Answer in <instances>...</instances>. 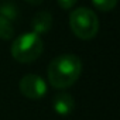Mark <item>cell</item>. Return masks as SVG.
I'll list each match as a JSON object with an SVG mask.
<instances>
[{"mask_svg": "<svg viewBox=\"0 0 120 120\" xmlns=\"http://www.w3.org/2000/svg\"><path fill=\"white\" fill-rule=\"evenodd\" d=\"M19 89H20V92L26 98L33 99V100L44 98L47 95V90H48L45 81L40 75H35V74H27V75H24L20 79Z\"/></svg>", "mask_w": 120, "mask_h": 120, "instance_id": "277c9868", "label": "cell"}, {"mask_svg": "<svg viewBox=\"0 0 120 120\" xmlns=\"http://www.w3.org/2000/svg\"><path fill=\"white\" fill-rule=\"evenodd\" d=\"M92 4L99 10V11H112L116 4H117V0H92Z\"/></svg>", "mask_w": 120, "mask_h": 120, "instance_id": "9c48e42d", "label": "cell"}, {"mask_svg": "<svg viewBox=\"0 0 120 120\" xmlns=\"http://www.w3.org/2000/svg\"><path fill=\"white\" fill-rule=\"evenodd\" d=\"M27 3H30V4H33V6H38V4H41L44 0H26Z\"/></svg>", "mask_w": 120, "mask_h": 120, "instance_id": "8fae6325", "label": "cell"}, {"mask_svg": "<svg viewBox=\"0 0 120 120\" xmlns=\"http://www.w3.org/2000/svg\"><path fill=\"white\" fill-rule=\"evenodd\" d=\"M0 16H3L6 19H9L10 21L17 19V9L11 2H2L0 3Z\"/></svg>", "mask_w": 120, "mask_h": 120, "instance_id": "ba28073f", "label": "cell"}, {"mask_svg": "<svg viewBox=\"0 0 120 120\" xmlns=\"http://www.w3.org/2000/svg\"><path fill=\"white\" fill-rule=\"evenodd\" d=\"M52 109L59 116H69L75 110V100L67 92H59L52 99Z\"/></svg>", "mask_w": 120, "mask_h": 120, "instance_id": "5b68a950", "label": "cell"}, {"mask_svg": "<svg viewBox=\"0 0 120 120\" xmlns=\"http://www.w3.org/2000/svg\"><path fill=\"white\" fill-rule=\"evenodd\" d=\"M33 31L38 35L47 34L52 27V16L48 11H38L31 20Z\"/></svg>", "mask_w": 120, "mask_h": 120, "instance_id": "8992f818", "label": "cell"}, {"mask_svg": "<svg viewBox=\"0 0 120 120\" xmlns=\"http://www.w3.org/2000/svg\"><path fill=\"white\" fill-rule=\"evenodd\" d=\"M14 37V27H13V23L0 16V38L2 40H10Z\"/></svg>", "mask_w": 120, "mask_h": 120, "instance_id": "52a82bcc", "label": "cell"}, {"mask_svg": "<svg viewBox=\"0 0 120 120\" xmlns=\"http://www.w3.org/2000/svg\"><path fill=\"white\" fill-rule=\"evenodd\" d=\"M42 51L44 42L41 40V35L35 34L34 31L23 33L11 44V56L21 64L34 62L42 54Z\"/></svg>", "mask_w": 120, "mask_h": 120, "instance_id": "7a4b0ae2", "label": "cell"}, {"mask_svg": "<svg viewBox=\"0 0 120 120\" xmlns=\"http://www.w3.org/2000/svg\"><path fill=\"white\" fill-rule=\"evenodd\" d=\"M56 2H58V4H59V7H61V9L69 10V9H72L75 6V3L78 2V0H56Z\"/></svg>", "mask_w": 120, "mask_h": 120, "instance_id": "30bf717a", "label": "cell"}, {"mask_svg": "<svg viewBox=\"0 0 120 120\" xmlns=\"http://www.w3.org/2000/svg\"><path fill=\"white\" fill-rule=\"evenodd\" d=\"M69 27L81 40H92L99 31V19L88 7H78L69 14Z\"/></svg>", "mask_w": 120, "mask_h": 120, "instance_id": "3957f363", "label": "cell"}, {"mask_svg": "<svg viewBox=\"0 0 120 120\" xmlns=\"http://www.w3.org/2000/svg\"><path fill=\"white\" fill-rule=\"evenodd\" d=\"M82 61L74 54H62L55 56L48 65V82L55 89H67L72 86L81 76Z\"/></svg>", "mask_w": 120, "mask_h": 120, "instance_id": "6da1fadb", "label": "cell"}]
</instances>
